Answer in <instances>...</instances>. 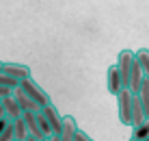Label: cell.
<instances>
[{
    "mask_svg": "<svg viewBox=\"0 0 149 141\" xmlns=\"http://www.w3.org/2000/svg\"><path fill=\"white\" fill-rule=\"evenodd\" d=\"M136 96H138V100H141V106H143L145 117H149V82L147 80L141 85V91H138Z\"/></svg>",
    "mask_w": 149,
    "mask_h": 141,
    "instance_id": "11",
    "label": "cell"
},
{
    "mask_svg": "<svg viewBox=\"0 0 149 141\" xmlns=\"http://www.w3.org/2000/svg\"><path fill=\"white\" fill-rule=\"evenodd\" d=\"M143 126H145V128H147V133H149V117L145 119V124H143Z\"/></svg>",
    "mask_w": 149,
    "mask_h": 141,
    "instance_id": "18",
    "label": "cell"
},
{
    "mask_svg": "<svg viewBox=\"0 0 149 141\" xmlns=\"http://www.w3.org/2000/svg\"><path fill=\"white\" fill-rule=\"evenodd\" d=\"M35 119H37V126L41 130V135H43V139H52V130H50L48 126V122H45V117H43V113H35Z\"/></svg>",
    "mask_w": 149,
    "mask_h": 141,
    "instance_id": "13",
    "label": "cell"
},
{
    "mask_svg": "<svg viewBox=\"0 0 149 141\" xmlns=\"http://www.w3.org/2000/svg\"><path fill=\"white\" fill-rule=\"evenodd\" d=\"M50 141H61V139H58V137H52V139H50Z\"/></svg>",
    "mask_w": 149,
    "mask_h": 141,
    "instance_id": "19",
    "label": "cell"
},
{
    "mask_svg": "<svg viewBox=\"0 0 149 141\" xmlns=\"http://www.w3.org/2000/svg\"><path fill=\"white\" fill-rule=\"evenodd\" d=\"M11 96H13V100L17 102V106H19V111H22V113H39V111H41V109H39L33 100H30V98H28L22 89H19V87H17V89H13Z\"/></svg>",
    "mask_w": 149,
    "mask_h": 141,
    "instance_id": "7",
    "label": "cell"
},
{
    "mask_svg": "<svg viewBox=\"0 0 149 141\" xmlns=\"http://www.w3.org/2000/svg\"><path fill=\"white\" fill-rule=\"evenodd\" d=\"M130 141H138V139H134V137H130Z\"/></svg>",
    "mask_w": 149,
    "mask_h": 141,
    "instance_id": "22",
    "label": "cell"
},
{
    "mask_svg": "<svg viewBox=\"0 0 149 141\" xmlns=\"http://www.w3.org/2000/svg\"><path fill=\"white\" fill-rule=\"evenodd\" d=\"M19 89L26 93V96H28L35 104H37L39 109H45L48 104H52V102H50V96L45 93V89H43V87H39L37 82L33 80V78H28V80L19 82Z\"/></svg>",
    "mask_w": 149,
    "mask_h": 141,
    "instance_id": "1",
    "label": "cell"
},
{
    "mask_svg": "<svg viewBox=\"0 0 149 141\" xmlns=\"http://www.w3.org/2000/svg\"><path fill=\"white\" fill-rule=\"evenodd\" d=\"M0 141H15V139H13V122L9 124L2 133H0Z\"/></svg>",
    "mask_w": 149,
    "mask_h": 141,
    "instance_id": "14",
    "label": "cell"
},
{
    "mask_svg": "<svg viewBox=\"0 0 149 141\" xmlns=\"http://www.w3.org/2000/svg\"><path fill=\"white\" fill-rule=\"evenodd\" d=\"M26 141H37V139H33V137H28V139H26Z\"/></svg>",
    "mask_w": 149,
    "mask_h": 141,
    "instance_id": "21",
    "label": "cell"
},
{
    "mask_svg": "<svg viewBox=\"0 0 149 141\" xmlns=\"http://www.w3.org/2000/svg\"><path fill=\"white\" fill-rule=\"evenodd\" d=\"M115 65H117V70H119V74H121L123 87L127 89V85H130V74H132V65H134V52L132 50H121Z\"/></svg>",
    "mask_w": 149,
    "mask_h": 141,
    "instance_id": "3",
    "label": "cell"
},
{
    "mask_svg": "<svg viewBox=\"0 0 149 141\" xmlns=\"http://www.w3.org/2000/svg\"><path fill=\"white\" fill-rule=\"evenodd\" d=\"M106 89H108L112 96H117L119 91L125 89L123 82H121V74H119V70H117V65H110L108 72H106Z\"/></svg>",
    "mask_w": 149,
    "mask_h": 141,
    "instance_id": "6",
    "label": "cell"
},
{
    "mask_svg": "<svg viewBox=\"0 0 149 141\" xmlns=\"http://www.w3.org/2000/svg\"><path fill=\"white\" fill-rule=\"evenodd\" d=\"M147 141H149V139H147Z\"/></svg>",
    "mask_w": 149,
    "mask_h": 141,
    "instance_id": "23",
    "label": "cell"
},
{
    "mask_svg": "<svg viewBox=\"0 0 149 141\" xmlns=\"http://www.w3.org/2000/svg\"><path fill=\"white\" fill-rule=\"evenodd\" d=\"M2 65H4V63H2V61H0V74H2Z\"/></svg>",
    "mask_w": 149,
    "mask_h": 141,
    "instance_id": "20",
    "label": "cell"
},
{
    "mask_svg": "<svg viewBox=\"0 0 149 141\" xmlns=\"http://www.w3.org/2000/svg\"><path fill=\"white\" fill-rule=\"evenodd\" d=\"M2 119H7V117H4V111H2V106H0V122H2Z\"/></svg>",
    "mask_w": 149,
    "mask_h": 141,
    "instance_id": "17",
    "label": "cell"
},
{
    "mask_svg": "<svg viewBox=\"0 0 149 141\" xmlns=\"http://www.w3.org/2000/svg\"><path fill=\"white\" fill-rule=\"evenodd\" d=\"M76 141H93V139H91V137H89L86 133H82V130H78V135H76Z\"/></svg>",
    "mask_w": 149,
    "mask_h": 141,
    "instance_id": "15",
    "label": "cell"
},
{
    "mask_svg": "<svg viewBox=\"0 0 149 141\" xmlns=\"http://www.w3.org/2000/svg\"><path fill=\"white\" fill-rule=\"evenodd\" d=\"M13 139L15 141H26L28 139V130H26V124H24L22 117L17 122H13Z\"/></svg>",
    "mask_w": 149,
    "mask_h": 141,
    "instance_id": "12",
    "label": "cell"
},
{
    "mask_svg": "<svg viewBox=\"0 0 149 141\" xmlns=\"http://www.w3.org/2000/svg\"><path fill=\"white\" fill-rule=\"evenodd\" d=\"M41 113H43L45 122H48L50 130H52V137H58L61 128H63V115L58 113V109H56L54 104H48L45 109H41Z\"/></svg>",
    "mask_w": 149,
    "mask_h": 141,
    "instance_id": "4",
    "label": "cell"
},
{
    "mask_svg": "<svg viewBox=\"0 0 149 141\" xmlns=\"http://www.w3.org/2000/svg\"><path fill=\"white\" fill-rule=\"evenodd\" d=\"M11 89H7V87H0V100H2V98H7V96H11Z\"/></svg>",
    "mask_w": 149,
    "mask_h": 141,
    "instance_id": "16",
    "label": "cell"
},
{
    "mask_svg": "<svg viewBox=\"0 0 149 141\" xmlns=\"http://www.w3.org/2000/svg\"><path fill=\"white\" fill-rule=\"evenodd\" d=\"M76 135H78V124H76V117H63V128H61L58 139L61 141H76Z\"/></svg>",
    "mask_w": 149,
    "mask_h": 141,
    "instance_id": "9",
    "label": "cell"
},
{
    "mask_svg": "<svg viewBox=\"0 0 149 141\" xmlns=\"http://www.w3.org/2000/svg\"><path fill=\"white\" fill-rule=\"evenodd\" d=\"M132 98L134 93L130 89H123L117 93V111H119V122L125 126H132Z\"/></svg>",
    "mask_w": 149,
    "mask_h": 141,
    "instance_id": "2",
    "label": "cell"
},
{
    "mask_svg": "<svg viewBox=\"0 0 149 141\" xmlns=\"http://www.w3.org/2000/svg\"><path fill=\"white\" fill-rule=\"evenodd\" d=\"M0 106H2V111H4V117H7L9 122H17V119L22 117V111H19L17 102L13 100V96H7V98H2V100H0Z\"/></svg>",
    "mask_w": 149,
    "mask_h": 141,
    "instance_id": "8",
    "label": "cell"
},
{
    "mask_svg": "<svg viewBox=\"0 0 149 141\" xmlns=\"http://www.w3.org/2000/svg\"><path fill=\"white\" fill-rule=\"evenodd\" d=\"M2 74L13 78L17 82H24L30 78V67L28 65H22V63H4L2 65Z\"/></svg>",
    "mask_w": 149,
    "mask_h": 141,
    "instance_id": "5",
    "label": "cell"
},
{
    "mask_svg": "<svg viewBox=\"0 0 149 141\" xmlns=\"http://www.w3.org/2000/svg\"><path fill=\"white\" fill-rule=\"evenodd\" d=\"M134 59L138 61V65H141V70H143V76H145V80L149 82V50L141 48L138 52H134Z\"/></svg>",
    "mask_w": 149,
    "mask_h": 141,
    "instance_id": "10",
    "label": "cell"
}]
</instances>
